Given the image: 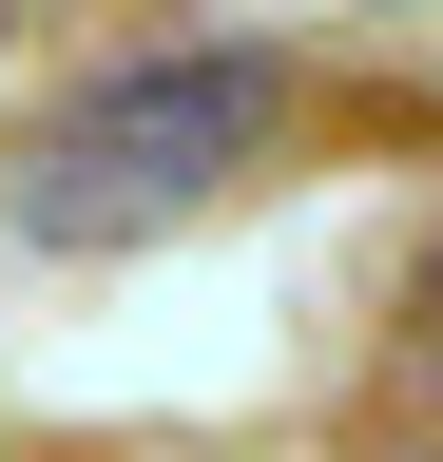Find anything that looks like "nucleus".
Masks as SVG:
<instances>
[{
  "label": "nucleus",
  "mask_w": 443,
  "mask_h": 462,
  "mask_svg": "<svg viewBox=\"0 0 443 462\" xmlns=\"http://www.w3.org/2000/svg\"><path fill=\"white\" fill-rule=\"evenodd\" d=\"M270 97H290V78H270L251 39H174V58H116V78H78V97L20 135V173H0L20 251H135V231L212 212V193L270 154Z\"/></svg>",
  "instance_id": "obj_1"
}]
</instances>
